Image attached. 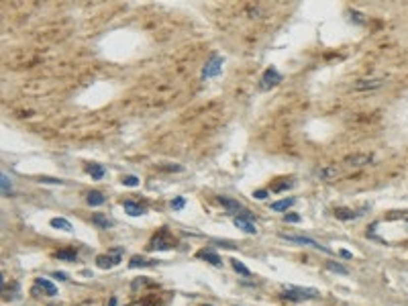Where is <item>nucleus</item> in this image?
I'll use <instances>...</instances> for the list:
<instances>
[{
	"mask_svg": "<svg viewBox=\"0 0 408 306\" xmlns=\"http://www.w3.org/2000/svg\"><path fill=\"white\" fill-rule=\"evenodd\" d=\"M123 208H125V212L129 214V217H141V214H145V212H147V208H145L143 204H137V202H131V200L123 202Z\"/></svg>",
	"mask_w": 408,
	"mask_h": 306,
	"instance_id": "9",
	"label": "nucleus"
},
{
	"mask_svg": "<svg viewBox=\"0 0 408 306\" xmlns=\"http://www.w3.org/2000/svg\"><path fill=\"white\" fill-rule=\"evenodd\" d=\"M284 188H292V182H286V184H280V186H274V188H271V190H274V192H282Z\"/></svg>",
	"mask_w": 408,
	"mask_h": 306,
	"instance_id": "30",
	"label": "nucleus"
},
{
	"mask_svg": "<svg viewBox=\"0 0 408 306\" xmlns=\"http://www.w3.org/2000/svg\"><path fill=\"white\" fill-rule=\"evenodd\" d=\"M174 245H176V239L172 237V233L168 231V229H161V231H157L153 237H151L147 249L149 251H168V249L174 247Z\"/></svg>",
	"mask_w": 408,
	"mask_h": 306,
	"instance_id": "1",
	"label": "nucleus"
},
{
	"mask_svg": "<svg viewBox=\"0 0 408 306\" xmlns=\"http://www.w3.org/2000/svg\"><path fill=\"white\" fill-rule=\"evenodd\" d=\"M319 290L314 288H286L282 292V298L286 300H292V302H302V300H312V298H319Z\"/></svg>",
	"mask_w": 408,
	"mask_h": 306,
	"instance_id": "2",
	"label": "nucleus"
},
{
	"mask_svg": "<svg viewBox=\"0 0 408 306\" xmlns=\"http://www.w3.org/2000/svg\"><path fill=\"white\" fill-rule=\"evenodd\" d=\"M127 306H155L153 302H149V300H141V302H131Z\"/></svg>",
	"mask_w": 408,
	"mask_h": 306,
	"instance_id": "31",
	"label": "nucleus"
},
{
	"mask_svg": "<svg viewBox=\"0 0 408 306\" xmlns=\"http://www.w3.org/2000/svg\"><path fill=\"white\" fill-rule=\"evenodd\" d=\"M86 172L92 176L94 180H102L104 178V174H107V170H104L102 165H98V163H90L88 167H86Z\"/></svg>",
	"mask_w": 408,
	"mask_h": 306,
	"instance_id": "17",
	"label": "nucleus"
},
{
	"mask_svg": "<svg viewBox=\"0 0 408 306\" xmlns=\"http://www.w3.org/2000/svg\"><path fill=\"white\" fill-rule=\"evenodd\" d=\"M219 202H221V206H224L229 212H237V210H241V212H245V208L241 206L237 200H233V198H226V196H219Z\"/></svg>",
	"mask_w": 408,
	"mask_h": 306,
	"instance_id": "13",
	"label": "nucleus"
},
{
	"mask_svg": "<svg viewBox=\"0 0 408 306\" xmlns=\"http://www.w3.org/2000/svg\"><path fill=\"white\" fill-rule=\"evenodd\" d=\"M53 278H57V280H68V275H66L64 271H55V273H53Z\"/></svg>",
	"mask_w": 408,
	"mask_h": 306,
	"instance_id": "32",
	"label": "nucleus"
},
{
	"mask_svg": "<svg viewBox=\"0 0 408 306\" xmlns=\"http://www.w3.org/2000/svg\"><path fill=\"white\" fill-rule=\"evenodd\" d=\"M204 306H213V304H204Z\"/></svg>",
	"mask_w": 408,
	"mask_h": 306,
	"instance_id": "34",
	"label": "nucleus"
},
{
	"mask_svg": "<svg viewBox=\"0 0 408 306\" xmlns=\"http://www.w3.org/2000/svg\"><path fill=\"white\" fill-rule=\"evenodd\" d=\"M327 269H329V271H337V273H347V268H343V266H339V264H335V262H329V264H327Z\"/></svg>",
	"mask_w": 408,
	"mask_h": 306,
	"instance_id": "26",
	"label": "nucleus"
},
{
	"mask_svg": "<svg viewBox=\"0 0 408 306\" xmlns=\"http://www.w3.org/2000/svg\"><path fill=\"white\" fill-rule=\"evenodd\" d=\"M123 255H125V249L123 247H112L109 249L107 253H102L96 257V264L100 269H111L114 266H118L120 262H123Z\"/></svg>",
	"mask_w": 408,
	"mask_h": 306,
	"instance_id": "3",
	"label": "nucleus"
},
{
	"mask_svg": "<svg viewBox=\"0 0 408 306\" xmlns=\"http://www.w3.org/2000/svg\"><path fill=\"white\" fill-rule=\"evenodd\" d=\"M55 257H57V259H68V262H75V259H78V251H75L74 247H70V249H62V251H57V253H55Z\"/></svg>",
	"mask_w": 408,
	"mask_h": 306,
	"instance_id": "19",
	"label": "nucleus"
},
{
	"mask_svg": "<svg viewBox=\"0 0 408 306\" xmlns=\"http://www.w3.org/2000/svg\"><path fill=\"white\" fill-rule=\"evenodd\" d=\"M109 306H116V298H114V296L111 298V302H109Z\"/></svg>",
	"mask_w": 408,
	"mask_h": 306,
	"instance_id": "33",
	"label": "nucleus"
},
{
	"mask_svg": "<svg viewBox=\"0 0 408 306\" xmlns=\"http://www.w3.org/2000/svg\"><path fill=\"white\" fill-rule=\"evenodd\" d=\"M159 262H155V259H145L143 255H135L131 257V262H129V268H151V266H155Z\"/></svg>",
	"mask_w": 408,
	"mask_h": 306,
	"instance_id": "10",
	"label": "nucleus"
},
{
	"mask_svg": "<svg viewBox=\"0 0 408 306\" xmlns=\"http://www.w3.org/2000/svg\"><path fill=\"white\" fill-rule=\"evenodd\" d=\"M284 221H286V223H300V221H302V217H300V214L290 212V214H286V217H284Z\"/></svg>",
	"mask_w": 408,
	"mask_h": 306,
	"instance_id": "27",
	"label": "nucleus"
},
{
	"mask_svg": "<svg viewBox=\"0 0 408 306\" xmlns=\"http://www.w3.org/2000/svg\"><path fill=\"white\" fill-rule=\"evenodd\" d=\"M280 237H282V239H286V241H290V243H296V245H306V247L319 249V251H323V253H327V255H333V251H331L329 247H325V245H321L319 241H314V239H310V237H302V235H286V233H282Z\"/></svg>",
	"mask_w": 408,
	"mask_h": 306,
	"instance_id": "4",
	"label": "nucleus"
},
{
	"mask_svg": "<svg viewBox=\"0 0 408 306\" xmlns=\"http://www.w3.org/2000/svg\"><path fill=\"white\" fill-rule=\"evenodd\" d=\"M170 206H172V210H182V208L186 206V198H182V196L174 198V200L170 202Z\"/></svg>",
	"mask_w": 408,
	"mask_h": 306,
	"instance_id": "25",
	"label": "nucleus"
},
{
	"mask_svg": "<svg viewBox=\"0 0 408 306\" xmlns=\"http://www.w3.org/2000/svg\"><path fill=\"white\" fill-rule=\"evenodd\" d=\"M0 178H2V194H4V196H8V194L12 192V184H10V178H8L6 174H2Z\"/></svg>",
	"mask_w": 408,
	"mask_h": 306,
	"instance_id": "24",
	"label": "nucleus"
},
{
	"mask_svg": "<svg viewBox=\"0 0 408 306\" xmlns=\"http://www.w3.org/2000/svg\"><path fill=\"white\" fill-rule=\"evenodd\" d=\"M41 292H45L47 296H55L57 294V286L55 284H51L49 280H45V278H37V284H35Z\"/></svg>",
	"mask_w": 408,
	"mask_h": 306,
	"instance_id": "11",
	"label": "nucleus"
},
{
	"mask_svg": "<svg viewBox=\"0 0 408 306\" xmlns=\"http://www.w3.org/2000/svg\"><path fill=\"white\" fill-rule=\"evenodd\" d=\"M335 217L341 219V221H349V219L359 217V214H355L353 210H347V208H335Z\"/></svg>",
	"mask_w": 408,
	"mask_h": 306,
	"instance_id": "20",
	"label": "nucleus"
},
{
	"mask_svg": "<svg viewBox=\"0 0 408 306\" xmlns=\"http://www.w3.org/2000/svg\"><path fill=\"white\" fill-rule=\"evenodd\" d=\"M198 257H200V259H204V262H208V264L217 266V268H221V266H223L221 257H219L215 251H198Z\"/></svg>",
	"mask_w": 408,
	"mask_h": 306,
	"instance_id": "16",
	"label": "nucleus"
},
{
	"mask_svg": "<svg viewBox=\"0 0 408 306\" xmlns=\"http://www.w3.org/2000/svg\"><path fill=\"white\" fill-rule=\"evenodd\" d=\"M51 227L59 229V231H72V225L66 219H51Z\"/></svg>",
	"mask_w": 408,
	"mask_h": 306,
	"instance_id": "21",
	"label": "nucleus"
},
{
	"mask_svg": "<svg viewBox=\"0 0 408 306\" xmlns=\"http://www.w3.org/2000/svg\"><path fill=\"white\" fill-rule=\"evenodd\" d=\"M235 227L237 229H241V231H245V233H249V235H255L258 233V227H255V223L251 221V219H245V217H235Z\"/></svg>",
	"mask_w": 408,
	"mask_h": 306,
	"instance_id": "7",
	"label": "nucleus"
},
{
	"mask_svg": "<svg viewBox=\"0 0 408 306\" xmlns=\"http://www.w3.org/2000/svg\"><path fill=\"white\" fill-rule=\"evenodd\" d=\"M92 223H94L96 227H100V229H111V227L114 225V221H111L109 217H104V214H94Z\"/></svg>",
	"mask_w": 408,
	"mask_h": 306,
	"instance_id": "18",
	"label": "nucleus"
},
{
	"mask_svg": "<svg viewBox=\"0 0 408 306\" xmlns=\"http://www.w3.org/2000/svg\"><path fill=\"white\" fill-rule=\"evenodd\" d=\"M371 161V155H351L345 159V165L347 167H361V165H368Z\"/></svg>",
	"mask_w": 408,
	"mask_h": 306,
	"instance_id": "12",
	"label": "nucleus"
},
{
	"mask_svg": "<svg viewBox=\"0 0 408 306\" xmlns=\"http://www.w3.org/2000/svg\"><path fill=\"white\" fill-rule=\"evenodd\" d=\"M51 306H55V304H51Z\"/></svg>",
	"mask_w": 408,
	"mask_h": 306,
	"instance_id": "35",
	"label": "nucleus"
},
{
	"mask_svg": "<svg viewBox=\"0 0 408 306\" xmlns=\"http://www.w3.org/2000/svg\"><path fill=\"white\" fill-rule=\"evenodd\" d=\"M384 86V80L382 78H377V80H359V82H355V86H353V90H375V88H382Z\"/></svg>",
	"mask_w": 408,
	"mask_h": 306,
	"instance_id": "8",
	"label": "nucleus"
},
{
	"mask_svg": "<svg viewBox=\"0 0 408 306\" xmlns=\"http://www.w3.org/2000/svg\"><path fill=\"white\" fill-rule=\"evenodd\" d=\"M278 84H282V74L276 68H267L260 80V90H271Z\"/></svg>",
	"mask_w": 408,
	"mask_h": 306,
	"instance_id": "6",
	"label": "nucleus"
},
{
	"mask_svg": "<svg viewBox=\"0 0 408 306\" xmlns=\"http://www.w3.org/2000/svg\"><path fill=\"white\" fill-rule=\"evenodd\" d=\"M294 198H284V200H278V202H271L269 204V208L271 210H276V212H286L290 206H294Z\"/></svg>",
	"mask_w": 408,
	"mask_h": 306,
	"instance_id": "15",
	"label": "nucleus"
},
{
	"mask_svg": "<svg viewBox=\"0 0 408 306\" xmlns=\"http://www.w3.org/2000/svg\"><path fill=\"white\" fill-rule=\"evenodd\" d=\"M86 200H88L90 206H100V204L107 202V198H104V194L98 192V190H90L88 196H86Z\"/></svg>",
	"mask_w": 408,
	"mask_h": 306,
	"instance_id": "14",
	"label": "nucleus"
},
{
	"mask_svg": "<svg viewBox=\"0 0 408 306\" xmlns=\"http://www.w3.org/2000/svg\"><path fill=\"white\" fill-rule=\"evenodd\" d=\"M147 284H151V282H147V278H139L137 282L131 284V288H133V290H139V288H143V286H147Z\"/></svg>",
	"mask_w": 408,
	"mask_h": 306,
	"instance_id": "28",
	"label": "nucleus"
},
{
	"mask_svg": "<svg viewBox=\"0 0 408 306\" xmlns=\"http://www.w3.org/2000/svg\"><path fill=\"white\" fill-rule=\"evenodd\" d=\"M231 264H233V269H235L237 273H241V275H251V271H249V269H247V268H245L243 264H241V262H239V259H233V262H231Z\"/></svg>",
	"mask_w": 408,
	"mask_h": 306,
	"instance_id": "22",
	"label": "nucleus"
},
{
	"mask_svg": "<svg viewBox=\"0 0 408 306\" xmlns=\"http://www.w3.org/2000/svg\"><path fill=\"white\" fill-rule=\"evenodd\" d=\"M123 186H129V188H133V186H139V178L137 176H123Z\"/></svg>",
	"mask_w": 408,
	"mask_h": 306,
	"instance_id": "23",
	"label": "nucleus"
},
{
	"mask_svg": "<svg viewBox=\"0 0 408 306\" xmlns=\"http://www.w3.org/2000/svg\"><path fill=\"white\" fill-rule=\"evenodd\" d=\"M253 196L258 198V200H265V198H267V190H255Z\"/></svg>",
	"mask_w": 408,
	"mask_h": 306,
	"instance_id": "29",
	"label": "nucleus"
},
{
	"mask_svg": "<svg viewBox=\"0 0 408 306\" xmlns=\"http://www.w3.org/2000/svg\"><path fill=\"white\" fill-rule=\"evenodd\" d=\"M223 55H219V53H213L210 55V59L204 64V68H202V78L204 80H208V78H215V76H219L221 74V70H223Z\"/></svg>",
	"mask_w": 408,
	"mask_h": 306,
	"instance_id": "5",
	"label": "nucleus"
}]
</instances>
